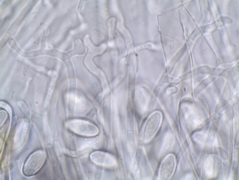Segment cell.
I'll list each match as a JSON object with an SVG mask.
<instances>
[{"mask_svg": "<svg viewBox=\"0 0 239 180\" xmlns=\"http://www.w3.org/2000/svg\"><path fill=\"white\" fill-rule=\"evenodd\" d=\"M170 137V136L167 135L164 138L162 149V152H165L167 151L171 143Z\"/></svg>", "mask_w": 239, "mask_h": 180, "instance_id": "7a4b0ae2", "label": "cell"}, {"mask_svg": "<svg viewBox=\"0 0 239 180\" xmlns=\"http://www.w3.org/2000/svg\"><path fill=\"white\" fill-rule=\"evenodd\" d=\"M99 157L97 156L96 159H94L96 162L100 163L101 164L105 165H113L115 163V161L114 158L112 157L107 154H101L102 157L99 154H97Z\"/></svg>", "mask_w": 239, "mask_h": 180, "instance_id": "6da1fadb", "label": "cell"}]
</instances>
